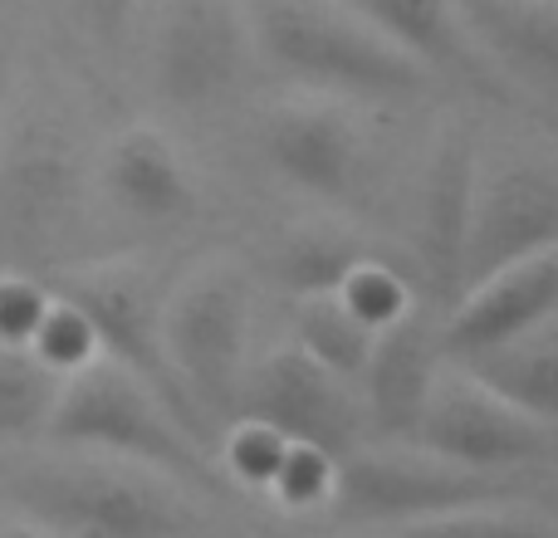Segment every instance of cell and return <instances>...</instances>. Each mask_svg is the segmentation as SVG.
<instances>
[{"label":"cell","instance_id":"obj_4","mask_svg":"<svg viewBox=\"0 0 558 538\" xmlns=\"http://www.w3.org/2000/svg\"><path fill=\"white\" fill-rule=\"evenodd\" d=\"M162 338L206 426H226L251 367V274L231 260L196 265L162 298Z\"/></svg>","mask_w":558,"mask_h":538},{"label":"cell","instance_id":"obj_16","mask_svg":"<svg viewBox=\"0 0 558 538\" xmlns=\"http://www.w3.org/2000/svg\"><path fill=\"white\" fill-rule=\"evenodd\" d=\"M104 192L128 221L167 231L196 216V182L182 152L157 127L137 123L108 143L104 152Z\"/></svg>","mask_w":558,"mask_h":538},{"label":"cell","instance_id":"obj_19","mask_svg":"<svg viewBox=\"0 0 558 538\" xmlns=\"http://www.w3.org/2000/svg\"><path fill=\"white\" fill-rule=\"evenodd\" d=\"M456 363H465L481 382H490L495 392L510 396L530 416H539L549 426L558 421V314L485 347V353L456 357Z\"/></svg>","mask_w":558,"mask_h":538},{"label":"cell","instance_id":"obj_25","mask_svg":"<svg viewBox=\"0 0 558 538\" xmlns=\"http://www.w3.org/2000/svg\"><path fill=\"white\" fill-rule=\"evenodd\" d=\"M289 451V436H279L275 426L255 421V416H235V421L221 426V461L226 470L235 475L251 490H270L279 461Z\"/></svg>","mask_w":558,"mask_h":538},{"label":"cell","instance_id":"obj_20","mask_svg":"<svg viewBox=\"0 0 558 538\" xmlns=\"http://www.w3.org/2000/svg\"><path fill=\"white\" fill-rule=\"evenodd\" d=\"M367 255V245L343 225H304L275 250V279L289 298L328 294L343 284V274Z\"/></svg>","mask_w":558,"mask_h":538},{"label":"cell","instance_id":"obj_8","mask_svg":"<svg viewBox=\"0 0 558 538\" xmlns=\"http://www.w3.org/2000/svg\"><path fill=\"white\" fill-rule=\"evenodd\" d=\"M407 441L426 445V451L446 455L456 465L500 475L510 465L539 461L549 451V421H539L524 406H514L510 396H500L465 363L441 357L432 392L422 402V416H416Z\"/></svg>","mask_w":558,"mask_h":538},{"label":"cell","instance_id":"obj_21","mask_svg":"<svg viewBox=\"0 0 558 538\" xmlns=\"http://www.w3.org/2000/svg\"><path fill=\"white\" fill-rule=\"evenodd\" d=\"M294 338L304 353H314L324 367H333L338 377L357 382L373 347V328L328 289V294H299L294 298Z\"/></svg>","mask_w":558,"mask_h":538},{"label":"cell","instance_id":"obj_15","mask_svg":"<svg viewBox=\"0 0 558 538\" xmlns=\"http://www.w3.org/2000/svg\"><path fill=\"white\" fill-rule=\"evenodd\" d=\"M441 333L432 328L422 304L397 314L392 323L373 328V347L357 372L367 392V421L377 441H407L422 416V402L432 392V377L441 367Z\"/></svg>","mask_w":558,"mask_h":538},{"label":"cell","instance_id":"obj_3","mask_svg":"<svg viewBox=\"0 0 558 538\" xmlns=\"http://www.w3.org/2000/svg\"><path fill=\"white\" fill-rule=\"evenodd\" d=\"M186 485L147 465H49L20 480V504L35 529L74 538H172L206 529V514L186 500Z\"/></svg>","mask_w":558,"mask_h":538},{"label":"cell","instance_id":"obj_22","mask_svg":"<svg viewBox=\"0 0 558 538\" xmlns=\"http://www.w3.org/2000/svg\"><path fill=\"white\" fill-rule=\"evenodd\" d=\"M54 392H59V377L29 347L0 338V431L5 436L39 431Z\"/></svg>","mask_w":558,"mask_h":538},{"label":"cell","instance_id":"obj_14","mask_svg":"<svg viewBox=\"0 0 558 538\" xmlns=\"http://www.w3.org/2000/svg\"><path fill=\"white\" fill-rule=\"evenodd\" d=\"M558 314V245L490 269L465 284L441 328L446 357H471Z\"/></svg>","mask_w":558,"mask_h":538},{"label":"cell","instance_id":"obj_29","mask_svg":"<svg viewBox=\"0 0 558 538\" xmlns=\"http://www.w3.org/2000/svg\"><path fill=\"white\" fill-rule=\"evenodd\" d=\"M0 103H5V74H0Z\"/></svg>","mask_w":558,"mask_h":538},{"label":"cell","instance_id":"obj_28","mask_svg":"<svg viewBox=\"0 0 558 538\" xmlns=\"http://www.w3.org/2000/svg\"><path fill=\"white\" fill-rule=\"evenodd\" d=\"M78 10H84L88 29H94L104 45H123L128 25H133V15H137V0H78Z\"/></svg>","mask_w":558,"mask_h":538},{"label":"cell","instance_id":"obj_9","mask_svg":"<svg viewBox=\"0 0 558 538\" xmlns=\"http://www.w3.org/2000/svg\"><path fill=\"white\" fill-rule=\"evenodd\" d=\"M251 59V15L235 0H172L153 45V78L172 108L211 113L245 84Z\"/></svg>","mask_w":558,"mask_h":538},{"label":"cell","instance_id":"obj_26","mask_svg":"<svg viewBox=\"0 0 558 538\" xmlns=\"http://www.w3.org/2000/svg\"><path fill=\"white\" fill-rule=\"evenodd\" d=\"M333 470H338V455L318 451L308 441H289L265 494L279 500L284 510H314V504H328V494H333Z\"/></svg>","mask_w":558,"mask_h":538},{"label":"cell","instance_id":"obj_1","mask_svg":"<svg viewBox=\"0 0 558 538\" xmlns=\"http://www.w3.org/2000/svg\"><path fill=\"white\" fill-rule=\"evenodd\" d=\"M39 431H49L59 445L147 465V470L167 475V480L186 485L196 494H221L211 451L177 421L172 406L143 377H133L108 353L88 357L84 367L59 377V392Z\"/></svg>","mask_w":558,"mask_h":538},{"label":"cell","instance_id":"obj_5","mask_svg":"<svg viewBox=\"0 0 558 538\" xmlns=\"http://www.w3.org/2000/svg\"><path fill=\"white\" fill-rule=\"evenodd\" d=\"M481 500H510L500 475L456 465L416 441H357L338 455L328 510L343 524H383V529H416L432 514L461 510Z\"/></svg>","mask_w":558,"mask_h":538},{"label":"cell","instance_id":"obj_6","mask_svg":"<svg viewBox=\"0 0 558 538\" xmlns=\"http://www.w3.org/2000/svg\"><path fill=\"white\" fill-rule=\"evenodd\" d=\"M49 289L74 298L98 333V353H108L133 377H143V382L172 406L177 421L211 451V426L196 412L192 392L182 387L172 357H167L162 294H157L153 274L137 260H94V265H74V269L49 274Z\"/></svg>","mask_w":558,"mask_h":538},{"label":"cell","instance_id":"obj_2","mask_svg":"<svg viewBox=\"0 0 558 538\" xmlns=\"http://www.w3.org/2000/svg\"><path fill=\"white\" fill-rule=\"evenodd\" d=\"M255 54L279 74L357 98H416L436 74L348 0H255Z\"/></svg>","mask_w":558,"mask_h":538},{"label":"cell","instance_id":"obj_13","mask_svg":"<svg viewBox=\"0 0 558 538\" xmlns=\"http://www.w3.org/2000/svg\"><path fill=\"white\" fill-rule=\"evenodd\" d=\"M260 147L265 162L289 186H299L304 196H318V201H348L363 182V133L333 103H304V98L279 103L260 127Z\"/></svg>","mask_w":558,"mask_h":538},{"label":"cell","instance_id":"obj_27","mask_svg":"<svg viewBox=\"0 0 558 538\" xmlns=\"http://www.w3.org/2000/svg\"><path fill=\"white\" fill-rule=\"evenodd\" d=\"M49 298H54L49 279H35V274H25V269H0V338L29 347Z\"/></svg>","mask_w":558,"mask_h":538},{"label":"cell","instance_id":"obj_18","mask_svg":"<svg viewBox=\"0 0 558 538\" xmlns=\"http://www.w3.org/2000/svg\"><path fill=\"white\" fill-rule=\"evenodd\" d=\"M485 54L539 88H558V0H461Z\"/></svg>","mask_w":558,"mask_h":538},{"label":"cell","instance_id":"obj_24","mask_svg":"<svg viewBox=\"0 0 558 538\" xmlns=\"http://www.w3.org/2000/svg\"><path fill=\"white\" fill-rule=\"evenodd\" d=\"M29 353H35L54 377H64V372H74V367H84L88 357H98V333H94L84 308L54 289L35 338H29Z\"/></svg>","mask_w":558,"mask_h":538},{"label":"cell","instance_id":"obj_11","mask_svg":"<svg viewBox=\"0 0 558 538\" xmlns=\"http://www.w3.org/2000/svg\"><path fill=\"white\" fill-rule=\"evenodd\" d=\"M558 245V162H505L475 172L471 225H465L461 289L490 269Z\"/></svg>","mask_w":558,"mask_h":538},{"label":"cell","instance_id":"obj_7","mask_svg":"<svg viewBox=\"0 0 558 538\" xmlns=\"http://www.w3.org/2000/svg\"><path fill=\"white\" fill-rule=\"evenodd\" d=\"M84 201V152L64 118L29 113L0 137V245L45 255Z\"/></svg>","mask_w":558,"mask_h":538},{"label":"cell","instance_id":"obj_17","mask_svg":"<svg viewBox=\"0 0 558 538\" xmlns=\"http://www.w3.org/2000/svg\"><path fill=\"white\" fill-rule=\"evenodd\" d=\"M348 5L363 10L387 39L416 54L432 74H461L475 84L495 74V59L475 39L461 0H348Z\"/></svg>","mask_w":558,"mask_h":538},{"label":"cell","instance_id":"obj_12","mask_svg":"<svg viewBox=\"0 0 558 538\" xmlns=\"http://www.w3.org/2000/svg\"><path fill=\"white\" fill-rule=\"evenodd\" d=\"M475 147L461 127H446L436 137L432 157L422 167V186H416V211H412V255L416 279L432 304H456L461 294V260H465V225H471L475 201Z\"/></svg>","mask_w":558,"mask_h":538},{"label":"cell","instance_id":"obj_10","mask_svg":"<svg viewBox=\"0 0 558 538\" xmlns=\"http://www.w3.org/2000/svg\"><path fill=\"white\" fill-rule=\"evenodd\" d=\"M235 416H255L289 441H308L328 455H348L363 441V406L348 392V377L299 343L270 347L255 367H245Z\"/></svg>","mask_w":558,"mask_h":538},{"label":"cell","instance_id":"obj_23","mask_svg":"<svg viewBox=\"0 0 558 538\" xmlns=\"http://www.w3.org/2000/svg\"><path fill=\"white\" fill-rule=\"evenodd\" d=\"M333 294L343 298L367 328L392 323L397 314H407V308L416 304V289H412V279H407V269L377 260V255H363V260L343 274V284H338Z\"/></svg>","mask_w":558,"mask_h":538}]
</instances>
